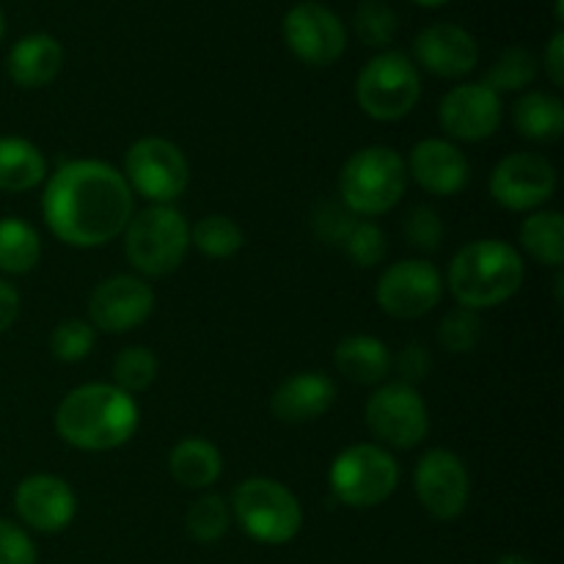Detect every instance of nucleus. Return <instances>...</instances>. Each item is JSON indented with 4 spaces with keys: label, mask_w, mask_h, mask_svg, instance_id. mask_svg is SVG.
Here are the masks:
<instances>
[{
    "label": "nucleus",
    "mask_w": 564,
    "mask_h": 564,
    "mask_svg": "<svg viewBox=\"0 0 564 564\" xmlns=\"http://www.w3.org/2000/svg\"><path fill=\"white\" fill-rule=\"evenodd\" d=\"M135 213V193L124 174L102 160H66L50 174L42 218L64 246L91 251L124 235Z\"/></svg>",
    "instance_id": "1"
},
{
    "label": "nucleus",
    "mask_w": 564,
    "mask_h": 564,
    "mask_svg": "<svg viewBox=\"0 0 564 564\" xmlns=\"http://www.w3.org/2000/svg\"><path fill=\"white\" fill-rule=\"evenodd\" d=\"M55 433L80 452H110L135 435L141 411L135 397L113 383H83L55 408Z\"/></svg>",
    "instance_id": "2"
},
{
    "label": "nucleus",
    "mask_w": 564,
    "mask_h": 564,
    "mask_svg": "<svg viewBox=\"0 0 564 564\" xmlns=\"http://www.w3.org/2000/svg\"><path fill=\"white\" fill-rule=\"evenodd\" d=\"M527 279L521 251L505 240H474L455 253L446 270L444 286H449L457 306L471 312H488L512 301Z\"/></svg>",
    "instance_id": "3"
},
{
    "label": "nucleus",
    "mask_w": 564,
    "mask_h": 564,
    "mask_svg": "<svg viewBox=\"0 0 564 564\" xmlns=\"http://www.w3.org/2000/svg\"><path fill=\"white\" fill-rule=\"evenodd\" d=\"M408 165L397 149L364 147L345 160L339 171V202L356 218L391 213L408 191Z\"/></svg>",
    "instance_id": "4"
},
{
    "label": "nucleus",
    "mask_w": 564,
    "mask_h": 564,
    "mask_svg": "<svg viewBox=\"0 0 564 564\" xmlns=\"http://www.w3.org/2000/svg\"><path fill=\"white\" fill-rule=\"evenodd\" d=\"M191 251V224L174 204H149L132 213L124 229V253L141 279H163L182 268Z\"/></svg>",
    "instance_id": "5"
},
{
    "label": "nucleus",
    "mask_w": 564,
    "mask_h": 564,
    "mask_svg": "<svg viewBox=\"0 0 564 564\" xmlns=\"http://www.w3.org/2000/svg\"><path fill=\"white\" fill-rule=\"evenodd\" d=\"M231 518L262 545H286L301 534L303 507L284 482L270 477H248L231 494Z\"/></svg>",
    "instance_id": "6"
},
{
    "label": "nucleus",
    "mask_w": 564,
    "mask_h": 564,
    "mask_svg": "<svg viewBox=\"0 0 564 564\" xmlns=\"http://www.w3.org/2000/svg\"><path fill=\"white\" fill-rule=\"evenodd\" d=\"M422 99V75L400 50H383L361 66L356 77V102L369 119L400 121Z\"/></svg>",
    "instance_id": "7"
},
{
    "label": "nucleus",
    "mask_w": 564,
    "mask_h": 564,
    "mask_svg": "<svg viewBox=\"0 0 564 564\" xmlns=\"http://www.w3.org/2000/svg\"><path fill=\"white\" fill-rule=\"evenodd\" d=\"M336 501L350 510H372L400 485V463L380 444H352L334 457L328 471Z\"/></svg>",
    "instance_id": "8"
},
{
    "label": "nucleus",
    "mask_w": 564,
    "mask_h": 564,
    "mask_svg": "<svg viewBox=\"0 0 564 564\" xmlns=\"http://www.w3.org/2000/svg\"><path fill=\"white\" fill-rule=\"evenodd\" d=\"M124 180L149 204H174L191 185V163L174 141L147 135L124 154Z\"/></svg>",
    "instance_id": "9"
},
{
    "label": "nucleus",
    "mask_w": 564,
    "mask_h": 564,
    "mask_svg": "<svg viewBox=\"0 0 564 564\" xmlns=\"http://www.w3.org/2000/svg\"><path fill=\"white\" fill-rule=\"evenodd\" d=\"M367 427L386 449H413L430 433V411L416 386L380 383L364 408Z\"/></svg>",
    "instance_id": "10"
},
{
    "label": "nucleus",
    "mask_w": 564,
    "mask_h": 564,
    "mask_svg": "<svg viewBox=\"0 0 564 564\" xmlns=\"http://www.w3.org/2000/svg\"><path fill=\"white\" fill-rule=\"evenodd\" d=\"M560 176L554 163L538 152H512L490 171L488 191L510 213H538L554 198Z\"/></svg>",
    "instance_id": "11"
},
{
    "label": "nucleus",
    "mask_w": 564,
    "mask_h": 564,
    "mask_svg": "<svg viewBox=\"0 0 564 564\" xmlns=\"http://www.w3.org/2000/svg\"><path fill=\"white\" fill-rule=\"evenodd\" d=\"M444 297V275L427 259H400L380 273L375 301L394 319H419Z\"/></svg>",
    "instance_id": "12"
},
{
    "label": "nucleus",
    "mask_w": 564,
    "mask_h": 564,
    "mask_svg": "<svg viewBox=\"0 0 564 564\" xmlns=\"http://www.w3.org/2000/svg\"><path fill=\"white\" fill-rule=\"evenodd\" d=\"M413 488L424 512L441 523L457 521L471 499L468 468L452 449L424 452L413 471Z\"/></svg>",
    "instance_id": "13"
},
{
    "label": "nucleus",
    "mask_w": 564,
    "mask_h": 564,
    "mask_svg": "<svg viewBox=\"0 0 564 564\" xmlns=\"http://www.w3.org/2000/svg\"><path fill=\"white\" fill-rule=\"evenodd\" d=\"M284 42L303 64L330 66L345 55L347 31L334 9L317 0H303L286 11Z\"/></svg>",
    "instance_id": "14"
},
{
    "label": "nucleus",
    "mask_w": 564,
    "mask_h": 564,
    "mask_svg": "<svg viewBox=\"0 0 564 564\" xmlns=\"http://www.w3.org/2000/svg\"><path fill=\"white\" fill-rule=\"evenodd\" d=\"M154 290L141 275H110L88 297V323L102 334H127L152 317Z\"/></svg>",
    "instance_id": "15"
},
{
    "label": "nucleus",
    "mask_w": 564,
    "mask_h": 564,
    "mask_svg": "<svg viewBox=\"0 0 564 564\" xmlns=\"http://www.w3.org/2000/svg\"><path fill=\"white\" fill-rule=\"evenodd\" d=\"M505 116L501 94L485 83H460L438 102V124L449 141L479 143L496 135Z\"/></svg>",
    "instance_id": "16"
},
{
    "label": "nucleus",
    "mask_w": 564,
    "mask_h": 564,
    "mask_svg": "<svg viewBox=\"0 0 564 564\" xmlns=\"http://www.w3.org/2000/svg\"><path fill=\"white\" fill-rule=\"evenodd\" d=\"M17 518L42 534L64 532L77 516V496L66 479L55 474H31L14 490Z\"/></svg>",
    "instance_id": "17"
},
{
    "label": "nucleus",
    "mask_w": 564,
    "mask_h": 564,
    "mask_svg": "<svg viewBox=\"0 0 564 564\" xmlns=\"http://www.w3.org/2000/svg\"><path fill=\"white\" fill-rule=\"evenodd\" d=\"M413 55L430 75L441 80H460L479 64V44L471 33L455 22H435L419 31Z\"/></svg>",
    "instance_id": "18"
},
{
    "label": "nucleus",
    "mask_w": 564,
    "mask_h": 564,
    "mask_svg": "<svg viewBox=\"0 0 564 564\" xmlns=\"http://www.w3.org/2000/svg\"><path fill=\"white\" fill-rule=\"evenodd\" d=\"M408 176L430 196H457L471 180V165L466 152L449 138H424L411 149L405 160Z\"/></svg>",
    "instance_id": "19"
},
{
    "label": "nucleus",
    "mask_w": 564,
    "mask_h": 564,
    "mask_svg": "<svg viewBox=\"0 0 564 564\" xmlns=\"http://www.w3.org/2000/svg\"><path fill=\"white\" fill-rule=\"evenodd\" d=\"M336 402V383L323 372H297L270 397V411L279 422L308 424L323 419Z\"/></svg>",
    "instance_id": "20"
},
{
    "label": "nucleus",
    "mask_w": 564,
    "mask_h": 564,
    "mask_svg": "<svg viewBox=\"0 0 564 564\" xmlns=\"http://www.w3.org/2000/svg\"><path fill=\"white\" fill-rule=\"evenodd\" d=\"M64 66V47L50 33H28L6 58V72L20 88H44L58 77Z\"/></svg>",
    "instance_id": "21"
},
{
    "label": "nucleus",
    "mask_w": 564,
    "mask_h": 564,
    "mask_svg": "<svg viewBox=\"0 0 564 564\" xmlns=\"http://www.w3.org/2000/svg\"><path fill=\"white\" fill-rule=\"evenodd\" d=\"M391 352L378 336L352 334L334 350V364L347 380L358 386H380L391 372Z\"/></svg>",
    "instance_id": "22"
},
{
    "label": "nucleus",
    "mask_w": 564,
    "mask_h": 564,
    "mask_svg": "<svg viewBox=\"0 0 564 564\" xmlns=\"http://www.w3.org/2000/svg\"><path fill=\"white\" fill-rule=\"evenodd\" d=\"M169 471L176 485L187 490H207L224 474V457L220 449L207 438H182L169 455Z\"/></svg>",
    "instance_id": "23"
},
{
    "label": "nucleus",
    "mask_w": 564,
    "mask_h": 564,
    "mask_svg": "<svg viewBox=\"0 0 564 564\" xmlns=\"http://www.w3.org/2000/svg\"><path fill=\"white\" fill-rule=\"evenodd\" d=\"M47 180V160L28 138H0V191L28 193Z\"/></svg>",
    "instance_id": "24"
},
{
    "label": "nucleus",
    "mask_w": 564,
    "mask_h": 564,
    "mask_svg": "<svg viewBox=\"0 0 564 564\" xmlns=\"http://www.w3.org/2000/svg\"><path fill=\"white\" fill-rule=\"evenodd\" d=\"M512 127L532 143H554L564 135V102L549 91H527L512 105Z\"/></svg>",
    "instance_id": "25"
},
{
    "label": "nucleus",
    "mask_w": 564,
    "mask_h": 564,
    "mask_svg": "<svg viewBox=\"0 0 564 564\" xmlns=\"http://www.w3.org/2000/svg\"><path fill=\"white\" fill-rule=\"evenodd\" d=\"M518 240L527 257H532L543 268L556 270V273L564 268V218L560 209L529 213L518 231Z\"/></svg>",
    "instance_id": "26"
},
{
    "label": "nucleus",
    "mask_w": 564,
    "mask_h": 564,
    "mask_svg": "<svg viewBox=\"0 0 564 564\" xmlns=\"http://www.w3.org/2000/svg\"><path fill=\"white\" fill-rule=\"evenodd\" d=\"M42 259V237L28 220L0 218V273L25 275Z\"/></svg>",
    "instance_id": "27"
},
{
    "label": "nucleus",
    "mask_w": 564,
    "mask_h": 564,
    "mask_svg": "<svg viewBox=\"0 0 564 564\" xmlns=\"http://www.w3.org/2000/svg\"><path fill=\"white\" fill-rule=\"evenodd\" d=\"M191 246H196L207 259L224 262L240 253V248L246 246V235L229 215H204L191 229Z\"/></svg>",
    "instance_id": "28"
},
{
    "label": "nucleus",
    "mask_w": 564,
    "mask_h": 564,
    "mask_svg": "<svg viewBox=\"0 0 564 564\" xmlns=\"http://www.w3.org/2000/svg\"><path fill=\"white\" fill-rule=\"evenodd\" d=\"M540 64L529 47H507L499 58L485 72V86L494 88L496 94L523 91L538 80Z\"/></svg>",
    "instance_id": "29"
},
{
    "label": "nucleus",
    "mask_w": 564,
    "mask_h": 564,
    "mask_svg": "<svg viewBox=\"0 0 564 564\" xmlns=\"http://www.w3.org/2000/svg\"><path fill=\"white\" fill-rule=\"evenodd\" d=\"M231 527V507L224 496L204 494L191 505L185 516V529L196 543L209 545L226 538Z\"/></svg>",
    "instance_id": "30"
},
{
    "label": "nucleus",
    "mask_w": 564,
    "mask_h": 564,
    "mask_svg": "<svg viewBox=\"0 0 564 564\" xmlns=\"http://www.w3.org/2000/svg\"><path fill=\"white\" fill-rule=\"evenodd\" d=\"M158 356L149 347L132 345L124 347L119 356L113 358V386H119L127 394H141L158 378Z\"/></svg>",
    "instance_id": "31"
},
{
    "label": "nucleus",
    "mask_w": 564,
    "mask_h": 564,
    "mask_svg": "<svg viewBox=\"0 0 564 564\" xmlns=\"http://www.w3.org/2000/svg\"><path fill=\"white\" fill-rule=\"evenodd\" d=\"M352 28H356V36L367 47L380 50L394 42L400 20H397V11L386 0H364L356 14H352Z\"/></svg>",
    "instance_id": "32"
},
{
    "label": "nucleus",
    "mask_w": 564,
    "mask_h": 564,
    "mask_svg": "<svg viewBox=\"0 0 564 564\" xmlns=\"http://www.w3.org/2000/svg\"><path fill=\"white\" fill-rule=\"evenodd\" d=\"M97 347V330L88 319H64L50 334V356L61 364H77Z\"/></svg>",
    "instance_id": "33"
},
{
    "label": "nucleus",
    "mask_w": 564,
    "mask_h": 564,
    "mask_svg": "<svg viewBox=\"0 0 564 564\" xmlns=\"http://www.w3.org/2000/svg\"><path fill=\"white\" fill-rule=\"evenodd\" d=\"M341 251L347 253V259H350L356 268L369 270L378 268V264L383 262L386 253H389V240H386V231L380 229L375 220L358 218L356 226L350 229V235L341 242Z\"/></svg>",
    "instance_id": "34"
},
{
    "label": "nucleus",
    "mask_w": 564,
    "mask_h": 564,
    "mask_svg": "<svg viewBox=\"0 0 564 564\" xmlns=\"http://www.w3.org/2000/svg\"><path fill=\"white\" fill-rule=\"evenodd\" d=\"M479 339H482V317H479V312L455 306L441 319L438 341L446 352L466 356L479 345Z\"/></svg>",
    "instance_id": "35"
},
{
    "label": "nucleus",
    "mask_w": 564,
    "mask_h": 564,
    "mask_svg": "<svg viewBox=\"0 0 564 564\" xmlns=\"http://www.w3.org/2000/svg\"><path fill=\"white\" fill-rule=\"evenodd\" d=\"M402 235H405V240L411 242L413 248L430 253L438 251L441 242H444L446 229L441 215L435 213L430 204H416V207L408 209L405 218H402Z\"/></svg>",
    "instance_id": "36"
},
{
    "label": "nucleus",
    "mask_w": 564,
    "mask_h": 564,
    "mask_svg": "<svg viewBox=\"0 0 564 564\" xmlns=\"http://www.w3.org/2000/svg\"><path fill=\"white\" fill-rule=\"evenodd\" d=\"M356 215L345 207L341 202H323L314 213L312 226H314V235L319 237L323 242L328 246H339L345 242V237L350 235V229L356 226Z\"/></svg>",
    "instance_id": "37"
},
{
    "label": "nucleus",
    "mask_w": 564,
    "mask_h": 564,
    "mask_svg": "<svg viewBox=\"0 0 564 564\" xmlns=\"http://www.w3.org/2000/svg\"><path fill=\"white\" fill-rule=\"evenodd\" d=\"M39 554L31 534L14 521L0 518V564H36Z\"/></svg>",
    "instance_id": "38"
},
{
    "label": "nucleus",
    "mask_w": 564,
    "mask_h": 564,
    "mask_svg": "<svg viewBox=\"0 0 564 564\" xmlns=\"http://www.w3.org/2000/svg\"><path fill=\"white\" fill-rule=\"evenodd\" d=\"M391 367L400 375V383L419 386L430 375V367H433V358H430L427 347L419 345V341H411L400 350V356L391 358Z\"/></svg>",
    "instance_id": "39"
},
{
    "label": "nucleus",
    "mask_w": 564,
    "mask_h": 564,
    "mask_svg": "<svg viewBox=\"0 0 564 564\" xmlns=\"http://www.w3.org/2000/svg\"><path fill=\"white\" fill-rule=\"evenodd\" d=\"M543 66L549 80L554 83L556 88H562L564 86V33L562 31H556L554 36H551L549 47H545V55H543Z\"/></svg>",
    "instance_id": "40"
},
{
    "label": "nucleus",
    "mask_w": 564,
    "mask_h": 564,
    "mask_svg": "<svg viewBox=\"0 0 564 564\" xmlns=\"http://www.w3.org/2000/svg\"><path fill=\"white\" fill-rule=\"evenodd\" d=\"M17 317H20V292L14 284L0 279V334H6L17 323Z\"/></svg>",
    "instance_id": "41"
},
{
    "label": "nucleus",
    "mask_w": 564,
    "mask_h": 564,
    "mask_svg": "<svg viewBox=\"0 0 564 564\" xmlns=\"http://www.w3.org/2000/svg\"><path fill=\"white\" fill-rule=\"evenodd\" d=\"M496 564H534L532 560H527V556H518V554H507V556H501L499 562Z\"/></svg>",
    "instance_id": "42"
},
{
    "label": "nucleus",
    "mask_w": 564,
    "mask_h": 564,
    "mask_svg": "<svg viewBox=\"0 0 564 564\" xmlns=\"http://www.w3.org/2000/svg\"><path fill=\"white\" fill-rule=\"evenodd\" d=\"M413 3L424 6V9H438V6H446L449 0H413Z\"/></svg>",
    "instance_id": "43"
},
{
    "label": "nucleus",
    "mask_w": 564,
    "mask_h": 564,
    "mask_svg": "<svg viewBox=\"0 0 564 564\" xmlns=\"http://www.w3.org/2000/svg\"><path fill=\"white\" fill-rule=\"evenodd\" d=\"M3 33H6V17L3 11H0V39H3Z\"/></svg>",
    "instance_id": "44"
}]
</instances>
